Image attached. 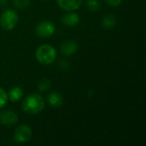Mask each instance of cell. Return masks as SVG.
<instances>
[{
	"label": "cell",
	"instance_id": "cell-1",
	"mask_svg": "<svg viewBox=\"0 0 146 146\" xmlns=\"http://www.w3.org/2000/svg\"><path fill=\"white\" fill-rule=\"evenodd\" d=\"M21 108L28 115H36L40 113L44 108V101L42 96L37 93L28 95L22 102Z\"/></svg>",
	"mask_w": 146,
	"mask_h": 146
},
{
	"label": "cell",
	"instance_id": "cell-2",
	"mask_svg": "<svg viewBox=\"0 0 146 146\" xmlns=\"http://www.w3.org/2000/svg\"><path fill=\"white\" fill-rule=\"evenodd\" d=\"M56 49L49 44L40 45L35 53L36 59L44 65H50L53 63L56 58Z\"/></svg>",
	"mask_w": 146,
	"mask_h": 146
},
{
	"label": "cell",
	"instance_id": "cell-3",
	"mask_svg": "<svg viewBox=\"0 0 146 146\" xmlns=\"http://www.w3.org/2000/svg\"><path fill=\"white\" fill-rule=\"evenodd\" d=\"M18 22V14L15 10L9 9L0 15V26L7 31L14 29Z\"/></svg>",
	"mask_w": 146,
	"mask_h": 146
},
{
	"label": "cell",
	"instance_id": "cell-4",
	"mask_svg": "<svg viewBox=\"0 0 146 146\" xmlns=\"http://www.w3.org/2000/svg\"><path fill=\"white\" fill-rule=\"evenodd\" d=\"M31 137H32V129L29 126L26 124L19 126L15 130L14 139L19 144L28 142L31 139Z\"/></svg>",
	"mask_w": 146,
	"mask_h": 146
},
{
	"label": "cell",
	"instance_id": "cell-5",
	"mask_svg": "<svg viewBox=\"0 0 146 146\" xmlns=\"http://www.w3.org/2000/svg\"><path fill=\"white\" fill-rule=\"evenodd\" d=\"M56 31L55 25L49 21H40L35 29L36 34L41 38H49L54 34Z\"/></svg>",
	"mask_w": 146,
	"mask_h": 146
},
{
	"label": "cell",
	"instance_id": "cell-6",
	"mask_svg": "<svg viewBox=\"0 0 146 146\" xmlns=\"http://www.w3.org/2000/svg\"><path fill=\"white\" fill-rule=\"evenodd\" d=\"M18 122V115L13 110H5L0 114V123L6 127L14 126Z\"/></svg>",
	"mask_w": 146,
	"mask_h": 146
},
{
	"label": "cell",
	"instance_id": "cell-7",
	"mask_svg": "<svg viewBox=\"0 0 146 146\" xmlns=\"http://www.w3.org/2000/svg\"><path fill=\"white\" fill-rule=\"evenodd\" d=\"M83 0H56L59 7L66 11H74L78 9L81 4Z\"/></svg>",
	"mask_w": 146,
	"mask_h": 146
},
{
	"label": "cell",
	"instance_id": "cell-8",
	"mask_svg": "<svg viewBox=\"0 0 146 146\" xmlns=\"http://www.w3.org/2000/svg\"><path fill=\"white\" fill-rule=\"evenodd\" d=\"M78 49V44L74 40H68L64 42L61 46V51L65 56H70L76 52Z\"/></svg>",
	"mask_w": 146,
	"mask_h": 146
},
{
	"label": "cell",
	"instance_id": "cell-9",
	"mask_svg": "<svg viewBox=\"0 0 146 146\" xmlns=\"http://www.w3.org/2000/svg\"><path fill=\"white\" fill-rule=\"evenodd\" d=\"M62 23L68 27H74L80 22V16L74 12H70L62 17Z\"/></svg>",
	"mask_w": 146,
	"mask_h": 146
},
{
	"label": "cell",
	"instance_id": "cell-10",
	"mask_svg": "<svg viewBox=\"0 0 146 146\" xmlns=\"http://www.w3.org/2000/svg\"><path fill=\"white\" fill-rule=\"evenodd\" d=\"M48 102L52 107L58 108L62 104L63 98H62V95L60 93L56 92H52L48 96Z\"/></svg>",
	"mask_w": 146,
	"mask_h": 146
},
{
	"label": "cell",
	"instance_id": "cell-11",
	"mask_svg": "<svg viewBox=\"0 0 146 146\" xmlns=\"http://www.w3.org/2000/svg\"><path fill=\"white\" fill-rule=\"evenodd\" d=\"M116 24V19L113 15H106L102 18L101 25L104 29H111Z\"/></svg>",
	"mask_w": 146,
	"mask_h": 146
},
{
	"label": "cell",
	"instance_id": "cell-12",
	"mask_svg": "<svg viewBox=\"0 0 146 146\" xmlns=\"http://www.w3.org/2000/svg\"><path fill=\"white\" fill-rule=\"evenodd\" d=\"M22 96H23V90L19 86L13 87L8 94V98L11 102L19 101L22 98Z\"/></svg>",
	"mask_w": 146,
	"mask_h": 146
},
{
	"label": "cell",
	"instance_id": "cell-13",
	"mask_svg": "<svg viewBox=\"0 0 146 146\" xmlns=\"http://www.w3.org/2000/svg\"><path fill=\"white\" fill-rule=\"evenodd\" d=\"M51 86V81L47 79V78H44L43 80H41L38 85V91L44 92H47Z\"/></svg>",
	"mask_w": 146,
	"mask_h": 146
},
{
	"label": "cell",
	"instance_id": "cell-14",
	"mask_svg": "<svg viewBox=\"0 0 146 146\" xmlns=\"http://www.w3.org/2000/svg\"><path fill=\"white\" fill-rule=\"evenodd\" d=\"M86 5H87V8L92 11L98 10L101 8V3L98 0H87Z\"/></svg>",
	"mask_w": 146,
	"mask_h": 146
},
{
	"label": "cell",
	"instance_id": "cell-15",
	"mask_svg": "<svg viewBox=\"0 0 146 146\" xmlns=\"http://www.w3.org/2000/svg\"><path fill=\"white\" fill-rule=\"evenodd\" d=\"M13 4L17 9H23L29 6L30 0H13Z\"/></svg>",
	"mask_w": 146,
	"mask_h": 146
},
{
	"label": "cell",
	"instance_id": "cell-16",
	"mask_svg": "<svg viewBox=\"0 0 146 146\" xmlns=\"http://www.w3.org/2000/svg\"><path fill=\"white\" fill-rule=\"evenodd\" d=\"M9 98H8V93L0 87V109L4 107L6 104L8 103Z\"/></svg>",
	"mask_w": 146,
	"mask_h": 146
},
{
	"label": "cell",
	"instance_id": "cell-17",
	"mask_svg": "<svg viewBox=\"0 0 146 146\" xmlns=\"http://www.w3.org/2000/svg\"><path fill=\"white\" fill-rule=\"evenodd\" d=\"M105 3H107L110 6H114V7H116V6H119L121 5L122 0H104Z\"/></svg>",
	"mask_w": 146,
	"mask_h": 146
},
{
	"label": "cell",
	"instance_id": "cell-18",
	"mask_svg": "<svg viewBox=\"0 0 146 146\" xmlns=\"http://www.w3.org/2000/svg\"><path fill=\"white\" fill-rule=\"evenodd\" d=\"M8 0H0V6H4L6 5Z\"/></svg>",
	"mask_w": 146,
	"mask_h": 146
}]
</instances>
